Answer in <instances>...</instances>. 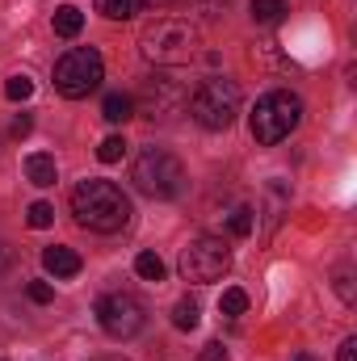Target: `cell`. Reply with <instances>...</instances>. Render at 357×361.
Wrapping results in <instances>:
<instances>
[{
    "instance_id": "3",
    "label": "cell",
    "mask_w": 357,
    "mask_h": 361,
    "mask_svg": "<svg viewBox=\"0 0 357 361\" xmlns=\"http://www.w3.org/2000/svg\"><path fill=\"white\" fill-rule=\"evenodd\" d=\"M189 114L206 130H227L236 122V114H240V89H236V80H227V76L202 80L193 89V97H189Z\"/></svg>"
},
{
    "instance_id": "4",
    "label": "cell",
    "mask_w": 357,
    "mask_h": 361,
    "mask_svg": "<svg viewBox=\"0 0 357 361\" xmlns=\"http://www.w3.org/2000/svg\"><path fill=\"white\" fill-rule=\"evenodd\" d=\"M131 180H135L139 193H147L156 202H169L185 189V164L177 156L160 152V147H147V152H139V160L131 169Z\"/></svg>"
},
{
    "instance_id": "19",
    "label": "cell",
    "mask_w": 357,
    "mask_h": 361,
    "mask_svg": "<svg viewBox=\"0 0 357 361\" xmlns=\"http://www.w3.org/2000/svg\"><path fill=\"white\" fill-rule=\"evenodd\" d=\"M219 311H223V315H231V319H236V315H244V311H248V294H244V290H223Z\"/></svg>"
},
{
    "instance_id": "7",
    "label": "cell",
    "mask_w": 357,
    "mask_h": 361,
    "mask_svg": "<svg viewBox=\"0 0 357 361\" xmlns=\"http://www.w3.org/2000/svg\"><path fill=\"white\" fill-rule=\"evenodd\" d=\"M227 269H231V252H227L223 240H214V235H202V240H193L189 248H181V277L193 281V286L219 281Z\"/></svg>"
},
{
    "instance_id": "2",
    "label": "cell",
    "mask_w": 357,
    "mask_h": 361,
    "mask_svg": "<svg viewBox=\"0 0 357 361\" xmlns=\"http://www.w3.org/2000/svg\"><path fill=\"white\" fill-rule=\"evenodd\" d=\"M139 51L156 63V68H181L193 59L198 51V34L189 21H177V17H156L143 25L139 34Z\"/></svg>"
},
{
    "instance_id": "26",
    "label": "cell",
    "mask_w": 357,
    "mask_h": 361,
    "mask_svg": "<svg viewBox=\"0 0 357 361\" xmlns=\"http://www.w3.org/2000/svg\"><path fill=\"white\" fill-rule=\"evenodd\" d=\"M13 261H17V252H13L8 244H0V273H4V269H13Z\"/></svg>"
},
{
    "instance_id": "16",
    "label": "cell",
    "mask_w": 357,
    "mask_h": 361,
    "mask_svg": "<svg viewBox=\"0 0 357 361\" xmlns=\"http://www.w3.org/2000/svg\"><path fill=\"white\" fill-rule=\"evenodd\" d=\"M173 324H177L181 332H193V328L202 324V311H198L193 298H181L177 307H173Z\"/></svg>"
},
{
    "instance_id": "9",
    "label": "cell",
    "mask_w": 357,
    "mask_h": 361,
    "mask_svg": "<svg viewBox=\"0 0 357 361\" xmlns=\"http://www.w3.org/2000/svg\"><path fill=\"white\" fill-rule=\"evenodd\" d=\"M97 324H101L114 341H131V336H139V332H143L147 311H143V302H139L135 294L114 290V294H105V298L97 302Z\"/></svg>"
},
{
    "instance_id": "6",
    "label": "cell",
    "mask_w": 357,
    "mask_h": 361,
    "mask_svg": "<svg viewBox=\"0 0 357 361\" xmlns=\"http://www.w3.org/2000/svg\"><path fill=\"white\" fill-rule=\"evenodd\" d=\"M101 76H105V63H101V55H97L92 47H76V51H68V55L55 63V89L63 92L68 101L89 97V92L101 85Z\"/></svg>"
},
{
    "instance_id": "23",
    "label": "cell",
    "mask_w": 357,
    "mask_h": 361,
    "mask_svg": "<svg viewBox=\"0 0 357 361\" xmlns=\"http://www.w3.org/2000/svg\"><path fill=\"white\" fill-rule=\"evenodd\" d=\"M25 294H30L34 302H51V286H47V281H30V286H25Z\"/></svg>"
},
{
    "instance_id": "12",
    "label": "cell",
    "mask_w": 357,
    "mask_h": 361,
    "mask_svg": "<svg viewBox=\"0 0 357 361\" xmlns=\"http://www.w3.org/2000/svg\"><path fill=\"white\" fill-rule=\"evenodd\" d=\"M80 30H85V13H80L76 4L55 8V34H59V38H76Z\"/></svg>"
},
{
    "instance_id": "8",
    "label": "cell",
    "mask_w": 357,
    "mask_h": 361,
    "mask_svg": "<svg viewBox=\"0 0 357 361\" xmlns=\"http://www.w3.org/2000/svg\"><path fill=\"white\" fill-rule=\"evenodd\" d=\"M139 105V114H147L152 122H173V114H181L185 105V89H181L177 76H164V72H152L139 80V92L131 97Z\"/></svg>"
},
{
    "instance_id": "27",
    "label": "cell",
    "mask_w": 357,
    "mask_h": 361,
    "mask_svg": "<svg viewBox=\"0 0 357 361\" xmlns=\"http://www.w3.org/2000/svg\"><path fill=\"white\" fill-rule=\"evenodd\" d=\"M341 361H357V341H353V336L341 345Z\"/></svg>"
},
{
    "instance_id": "22",
    "label": "cell",
    "mask_w": 357,
    "mask_h": 361,
    "mask_svg": "<svg viewBox=\"0 0 357 361\" xmlns=\"http://www.w3.org/2000/svg\"><path fill=\"white\" fill-rule=\"evenodd\" d=\"M231 231H236V235H248V231H253V210H236V214H231Z\"/></svg>"
},
{
    "instance_id": "18",
    "label": "cell",
    "mask_w": 357,
    "mask_h": 361,
    "mask_svg": "<svg viewBox=\"0 0 357 361\" xmlns=\"http://www.w3.org/2000/svg\"><path fill=\"white\" fill-rule=\"evenodd\" d=\"M122 156H126V139H122V135H109V139L97 147V160H101V164H118Z\"/></svg>"
},
{
    "instance_id": "28",
    "label": "cell",
    "mask_w": 357,
    "mask_h": 361,
    "mask_svg": "<svg viewBox=\"0 0 357 361\" xmlns=\"http://www.w3.org/2000/svg\"><path fill=\"white\" fill-rule=\"evenodd\" d=\"M337 290H341V298H345V302H353V290H349V277H345V273L337 277Z\"/></svg>"
},
{
    "instance_id": "20",
    "label": "cell",
    "mask_w": 357,
    "mask_h": 361,
    "mask_svg": "<svg viewBox=\"0 0 357 361\" xmlns=\"http://www.w3.org/2000/svg\"><path fill=\"white\" fill-rule=\"evenodd\" d=\"M25 223H30L34 231L51 227V223H55V206H51V202H34V206H30V214H25Z\"/></svg>"
},
{
    "instance_id": "11",
    "label": "cell",
    "mask_w": 357,
    "mask_h": 361,
    "mask_svg": "<svg viewBox=\"0 0 357 361\" xmlns=\"http://www.w3.org/2000/svg\"><path fill=\"white\" fill-rule=\"evenodd\" d=\"M25 177L34 180V185H55L59 180V169H55V156H47V152H34V156H25Z\"/></svg>"
},
{
    "instance_id": "1",
    "label": "cell",
    "mask_w": 357,
    "mask_h": 361,
    "mask_svg": "<svg viewBox=\"0 0 357 361\" xmlns=\"http://www.w3.org/2000/svg\"><path fill=\"white\" fill-rule=\"evenodd\" d=\"M72 214L80 227L89 231H101V235H114L131 223V202L126 193L114 185V180H80L72 189Z\"/></svg>"
},
{
    "instance_id": "14",
    "label": "cell",
    "mask_w": 357,
    "mask_h": 361,
    "mask_svg": "<svg viewBox=\"0 0 357 361\" xmlns=\"http://www.w3.org/2000/svg\"><path fill=\"white\" fill-rule=\"evenodd\" d=\"M143 8V0H97V13H105L109 21H131Z\"/></svg>"
},
{
    "instance_id": "30",
    "label": "cell",
    "mask_w": 357,
    "mask_h": 361,
    "mask_svg": "<svg viewBox=\"0 0 357 361\" xmlns=\"http://www.w3.org/2000/svg\"><path fill=\"white\" fill-rule=\"evenodd\" d=\"M298 361H315V357H311V353H298Z\"/></svg>"
},
{
    "instance_id": "24",
    "label": "cell",
    "mask_w": 357,
    "mask_h": 361,
    "mask_svg": "<svg viewBox=\"0 0 357 361\" xmlns=\"http://www.w3.org/2000/svg\"><path fill=\"white\" fill-rule=\"evenodd\" d=\"M198 361H227V349H223L219 341H210V345H206V349L198 353Z\"/></svg>"
},
{
    "instance_id": "5",
    "label": "cell",
    "mask_w": 357,
    "mask_h": 361,
    "mask_svg": "<svg viewBox=\"0 0 357 361\" xmlns=\"http://www.w3.org/2000/svg\"><path fill=\"white\" fill-rule=\"evenodd\" d=\"M298 118H303V101L294 92H286V89L265 92L257 101V109H253V139L261 147H273V143H282L298 126Z\"/></svg>"
},
{
    "instance_id": "31",
    "label": "cell",
    "mask_w": 357,
    "mask_h": 361,
    "mask_svg": "<svg viewBox=\"0 0 357 361\" xmlns=\"http://www.w3.org/2000/svg\"><path fill=\"white\" fill-rule=\"evenodd\" d=\"M143 4H169V0H143Z\"/></svg>"
},
{
    "instance_id": "10",
    "label": "cell",
    "mask_w": 357,
    "mask_h": 361,
    "mask_svg": "<svg viewBox=\"0 0 357 361\" xmlns=\"http://www.w3.org/2000/svg\"><path fill=\"white\" fill-rule=\"evenodd\" d=\"M80 257L72 252V248H63V244H51V248H42V269L55 273V277H76L80 273Z\"/></svg>"
},
{
    "instance_id": "21",
    "label": "cell",
    "mask_w": 357,
    "mask_h": 361,
    "mask_svg": "<svg viewBox=\"0 0 357 361\" xmlns=\"http://www.w3.org/2000/svg\"><path fill=\"white\" fill-rule=\"evenodd\" d=\"M4 97H8V101H30V97H34V80H30V76H13V80L4 85Z\"/></svg>"
},
{
    "instance_id": "15",
    "label": "cell",
    "mask_w": 357,
    "mask_h": 361,
    "mask_svg": "<svg viewBox=\"0 0 357 361\" xmlns=\"http://www.w3.org/2000/svg\"><path fill=\"white\" fill-rule=\"evenodd\" d=\"M286 17V0H253V21L257 25H277Z\"/></svg>"
},
{
    "instance_id": "13",
    "label": "cell",
    "mask_w": 357,
    "mask_h": 361,
    "mask_svg": "<svg viewBox=\"0 0 357 361\" xmlns=\"http://www.w3.org/2000/svg\"><path fill=\"white\" fill-rule=\"evenodd\" d=\"M101 118H105V122H126V118H135V101H131L126 92H109V97L101 101Z\"/></svg>"
},
{
    "instance_id": "17",
    "label": "cell",
    "mask_w": 357,
    "mask_h": 361,
    "mask_svg": "<svg viewBox=\"0 0 357 361\" xmlns=\"http://www.w3.org/2000/svg\"><path fill=\"white\" fill-rule=\"evenodd\" d=\"M135 273L147 277V281H164V261H160L156 252H139V257H135Z\"/></svg>"
},
{
    "instance_id": "29",
    "label": "cell",
    "mask_w": 357,
    "mask_h": 361,
    "mask_svg": "<svg viewBox=\"0 0 357 361\" xmlns=\"http://www.w3.org/2000/svg\"><path fill=\"white\" fill-rule=\"evenodd\" d=\"M92 361H126V357H114V353H109V357H92Z\"/></svg>"
},
{
    "instance_id": "25",
    "label": "cell",
    "mask_w": 357,
    "mask_h": 361,
    "mask_svg": "<svg viewBox=\"0 0 357 361\" xmlns=\"http://www.w3.org/2000/svg\"><path fill=\"white\" fill-rule=\"evenodd\" d=\"M30 126H34V122H30V114H17V118H13V139H25V135H30Z\"/></svg>"
}]
</instances>
